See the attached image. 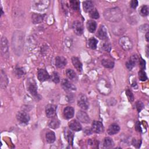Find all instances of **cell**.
Returning a JSON list of instances; mask_svg holds the SVG:
<instances>
[{
	"mask_svg": "<svg viewBox=\"0 0 149 149\" xmlns=\"http://www.w3.org/2000/svg\"><path fill=\"white\" fill-rule=\"evenodd\" d=\"M104 16L106 20L111 22H119L123 17L121 10L118 7L107 9L104 12Z\"/></svg>",
	"mask_w": 149,
	"mask_h": 149,
	"instance_id": "cell-1",
	"label": "cell"
},
{
	"mask_svg": "<svg viewBox=\"0 0 149 149\" xmlns=\"http://www.w3.org/2000/svg\"><path fill=\"white\" fill-rule=\"evenodd\" d=\"M119 44L121 47L125 51H129L132 49L133 44L130 39L128 37H122L119 40Z\"/></svg>",
	"mask_w": 149,
	"mask_h": 149,
	"instance_id": "cell-2",
	"label": "cell"
},
{
	"mask_svg": "<svg viewBox=\"0 0 149 149\" xmlns=\"http://www.w3.org/2000/svg\"><path fill=\"white\" fill-rule=\"evenodd\" d=\"M27 90H29L31 95L33 96L35 98H39L38 94L37 93V87L33 79L29 80L27 83Z\"/></svg>",
	"mask_w": 149,
	"mask_h": 149,
	"instance_id": "cell-3",
	"label": "cell"
},
{
	"mask_svg": "<svg viewBox=\"0 0 149 149\" xmlns=\"http://www.w3.org/2000/svg\"><path fill=\"white\" fill-rule=\"evenodd\" d=\"M1 54L4 57H8L9 56V49L8 45V41L6 37H3L1 41Z\"/></svg>",
	"mask_w": 149,
	"mask_h": 149,
	"instance_id": "cell-4",
	"label": "cell"
},
{
	"mask_svg": "<svg viewBox=\"0 0 149 149\" xmlns=\"http://www.w3.org/2000/svg\"><path fill=\"white\" fill-rule=\"evenodd\" d=\"M57 113V106L53 104H48L45 108V114L48 118H53L56 117Z\"/></svg>",
	"mask_w": 149,
	"mask_h": 149,
	"instance_id": "cell-5",
	"label": "cell"
},
{
	"mask_svg": "<svg viewBox=\"0 0 149 149\" xmlns=\"http://www.w3.org/2000/svg\"><path fill=\"white\" fill-rule=\"evenodd\" d=\"M78 105L79 107L84 110L89 108V102L87 97L84 95H80L78 100Z\"/></svg>",
	"mask_w": 149,
	"mask_h": 149,
	"instance_id": "cell-6",
	"label": "cell"
},
{
	"mask_svg": "<svg viewBox=\"0 0 149 149\" xmlns=\"http://www.w3.org/2000/svg\"><path fill=\"white\" fill-rule=\"evenodd\" d=\"M34 8L36 10L43 11L47 8L49 5V1H37L33 2Z\"/></svg>",
	"mask_w": 149,
	"mask_h": 149,
	"instance_id": "cell-7",
	"label": "cell"
},
{
	"mask_svg": "<svg viewBox=\"0 0 149 149\" xmlns=\"http://www.w3.org/2000/svg\"><path fill=\"white\" fill-rule=\"evenodd\" d=\"M91 130L96 133H101L104 131V126L100 121H94L92 124Z\"/></svg>",
	"mask_w": 149,
	"mask_h": 149,
	"instance_id": "cell-8",
	"label": "cell"
},
{
	"mask_svg": "<svg viewBox=\"0 0 149 149\" xmlns=\"http://www.w3.org/2000/svg\"><path fill=\"white\" fill-rule=\"evenodd\" d=\"M16 118H17V119L19 121V122L25 124H27L30 120L29 115L24 111L19 112L17 114Z\"/></svg>",
	"mask_w": 149,
	"mask_h": 149,
	"instance_id": "cell-9",
	"label": "cell"
},
{
	"mask_svg": "<svg viewBox=\"0 0 149 149\" xmlns=\"http://www.w3.org/2000/svg\"><path fill=\"white\" fill-rule=\"evenodd\" d=\"M37 78L40 82H43L46 80H48L49 78H50V76H49L48 72L45 69H40L38 71Z\"/></svg>",
	"mask_w": 149,
	"mask_h": 149,
	"instance_id": "cell-10",
	"label": "cell"
},
{
	"mask_svg": "<svg viewBox=\"0 0 149 149\" xmlns=\"http://www.w3.org/2000/svg\"><path fill=\"white\" fill-rule=\"evenodd\" d=\"M72 28L76 34L80 36L83 33V27L81 22L79 21H75L73 23Z\"/></svg>",
	"mask_w": 149,
	"mask_h": 149,
	"instance_id": "cell-11",
	"label": "cell"
},
{
	"mask_svg": "<svg viewBox=\"0 0 149 149\" xmlns=\"http://www.w3.org/2000/svg\"><path fill=\"white\" fill-rule=\"evenodd\" d=\"M76 117H77V118L79 119V121L83 123L87 124V123H89L90 121L89 115L84 111H78L77 113Z\"/></svg>",
	"mask_w": 149,
	"mask_h": 149,
	"instance_id": "cell-12",
	"label": "cell"
},
{
	"mask_svg": "<svg viewBox=\"0 0 149 149\" xmlns=\"http://www.w3.org/2000/svg\"><path fill=\"white\" fill-rule=\"evenodd\" d=\"M97 36L101 40H106L108 36L107 29L104 25H101L100 27H99L97 33Z\"/></svg>",
	"mask_w": 149,
	"mask_h": 149,
	"instance_id": "cell-13",
	"label": "cell"
},
{
	"mask_svg": "<svg viewBox=\"0 0 149 149\" xmlns=\"http://www.w3.org/2000/svg\"><path fill=\"white\" fill-rule=\"evenodd\" d=\"M75 110L72 107H67L64 110V116L67 119H69L74 116Z\"/></svg>",
	"mask_w": 149,
	"mask_h": 149,
	"instance_id": "cell-14",
	"label": "cell"
},
{
	"mask_svg": "<svg viewBox=\"0 0 149 149\" xmlns=\"http://www.w3.org/2000/svg\"><path fill=\"white\" fill-rule=\"evenodd\" d=\"M69 127L70 129L75 132H78L82 130V125L79 122L75 119L72 120L69 123Z\"/></svg>",
	"mask_w": 149,
	"mask_h": 149,
	"instance_id": "cell-15",
	"label": "cell"
},
{
	"mask_svg": "<svg viewBox=\"0 0 149 149\" xmlns=\"http://www.w3.org/2000/svg\"><path fill=\"white\" fill-rule=\"evenodd\" d=\"M67 60L63 57L58 56L56 58V66L58 68H63L67 65Z\"/></svg>",
	"mask_w": 149,
	"mask_h": 149,
	"instance_id": "cell-16",
	"label": "cell"
},
{
	"mask_svg": "<svg viewBox=\"0 0 149 149\" xmlns=\"http://www.w3.org/2000/svg\"><path fill=\"white\" fill-rule=\"evenodd\" d=\"M62 86L63 89L66 91H72L75 90V87L69 82V81L67 79H63L62 81Z\"/></svg>",
	"mask_w": 149,
	"mask_h": 149,
	"instance_id": "cell-17",
	"label": "cell"
},
{
	"mask_svg": "<svg viewBox=\"0 0 149 149\" xmlns=\"http://www.w3.org/2000/svg\"><path fill=\"white\" fill-rule=\"evenodd\" d=\"M138 61V58L136 56H133L126 63V67L129 71L132 70L133 68L135 67L137 61Z\"/></svg>",
	"mask_w": 149,
	"mask_h": 149,
	"instance_id": "cell-18",
	"label": "cell"
},
{
	"mask_svg": "<svg viewBox=\"0 0 149 149\" xmlns=\"http://www.w3.org/2000/svg\"><path fill=\"white\" fill-rule=\"evenodd\" d=\"M120 130V128L119 125L117 124H111L107 130V132L110 135H113L118 133Z\"/></svg>",
	"mask_w": 149,
	"mask_h": 149,
	"instance_id": "cell-19",
	"label": "cell"
},
{
	"mask_svg": "<svg viewBox=\"0 0 149 149\" xmlns=\"http://www.w3.org/2000/svg\"><path fill=\"white\" fill-rule=\"evenodd\" d=\"M83 10L86 12H90L92 10L94 9V5L91 1H85L83 2Z\"/></svg>",
	"mask_w": 149,
	"mask_h": 149,
	"instance_id": "cell-20",
	"label": "cell"
},
{
	"mask_svg": "<svg viewBox=\"0 0 149 149\" xmlns=\"http://www.w3.org/2000/svg\"><path fill=\"white\" fill-rule=\"evenodd\" d=\"M72 62L75 67V68L79 72H82V64L80 61L79 59L76 57H73L72 58Z\"/></svg>",
	"mask_w": 149,
	"mask_h": 149,
	"instance_id": "cell-21",
	"label": "cell"
},
{
	"mask_svg": "<svg viewBox=\"0 0 149 149\" xmlns=\"http://www.w3.org/2000/svg\"><path fill=\"white\" fill-rule=\"evenodd\" d=\"M45 15H40L37 14H33L32 15V22L34 24H38L40 23L43 22L44 18Z\"/></svg>",
	"mask_w": 149,
	"mask_h": 149,
	"instance_id": "cell-22",
	"label": "cell"
},
{
	"mask_svg": "<svg viewBox=\"0 0 149 149\" xmlns=\"http://www.w3.org/2000/svg\"><path fill=\"white\" fill-rule=\"evenodd\" d=\"M86 26L87 28V30L90 33H94L97 28V23L94 21L90 20L87 22Z\"/></svg>",
	"mask_w": 149,
	"mask_h": 149,
	"instance_id": "cell-23",
	"label": "cell"
},
{
	"mask_svg": "<svg viewBox=\"0 0 149 149\" xmlns=\"http://www.w3.org/2000/svg\"><path fill=\"white\" fill-rule=\"evenodd\" d=\"M60 125V122L59 120L57 118H56L54 117L53 118V119L48 123L49 127L54 129L58 128Z\"/></svg>",
	"mask_w": 149,
	"mask_h": 149,
	"instance_id": "cell-24",
	"label": "cell"
},
{
	"mask_svg": "<svg viewBox=\"0 0 149 149\" xmlns=\"http://www.w3.org/2000/svg\"><path fill=\"white\" fill-rule=\"evenodd\" d=\"M46 140L48 143H53L56 140V135L55 133L53 132H48L47 133L46 136Z\"/></svg>",
	"mask_w": 149,
	"mask_h": 149,
	"instance_id": "cell-25",
	"label": "cell"
},
{
	"mask_svg": "<svg viewBox=\"0 0 149 149\" xmlns=\"http://www.w3.org/2000/svg\"><path fill=\"white\" fill-rule=\"evenodd\" d=\"M102 65L106 68H113L114 67V62L113 60L109 59H104L102 60Z\"/></svg>",
	"mask_w": 149,
	"mask_h": 149,
	"instance_id": "cell-26",
	"label": "cell"
},
{
	"mask_svg": "<svg viewBox=\"0 0 149 149\" xmlns=\"http://www.w3.org/2000/svg\"><path fill=\"white\" fill-rule=\"evenodd\" d=\"M103 145L106 148H111L114 146V143L110 137H106L104 140Z\"/></svg>",
	"mask_w": 149,
	"mask_h": 149,
	"instance_id": "cell-27",
	"label": "cell"
},
{
	"mask_svg": "<svg viewBox=\"0 0 149 149\" xmlns=\"http://www.w3.org/2000/svg\"><path fill=\"white\" fill-rule=\"evenodd\" d=\"M98 41L95 38H91L88 41V46L92 49H95L97 48Z\"/></svg>",
	"mask_w": 149,
	"mask_h": 149,
	"instance_id": "cell-28",
	"label": "cell"
},
{
	"mask_svg": "<svg viewBox=\"0 0 149 149\" xmlns=\"http://www.w3.org/2000/svg\"><path fill=\"white\" fill-rule=\"evenodd\" d=\"M66 74L67 75V76L68 77V78L72 80H74L76 79L77 76L76 73L75 72V71L72 69H68L66 71Z\"/></svg>",
	"mask_w": 149,
	"mask_h": 149,
	"instance_id": "cell-29",
	"label": "cell"
},
{
	"mask_svg": "<svg viewBox=\"0 0 149 149\" xmlns=\"http://www.w3.org/2000/svg\"><path fill=\"white\" fill-rule=\"evenodd\" d=\"M65 135H66V137L68 140V141L69 144H71V145H72L73 144V133L72 132L68 130V131L66 132Z\"/></svg>",
	"mask_w": 149,
	"mask_h": 149,
	"instance_id": "cell-30",
	"label": "cell"
},
{
	"mask_svg": "<svg viewBox=\"0 0 149 149\" xmlns=\"http://www.w3.org/2000/svg\"><path fill=\"white\" fill-rule=\"evenodd\" d=\"M80 2L78 1H70V5L71 8L75 10V11H78L80 8Z\"/></svg>",
	"mask_w": 149,
	"mask_h": 149,
	"instance_id": "cell-31",
	"label": "cell"
},
{
	"mask_svg": "<svg viewBox=\"0 0 149 149\" xmlns=\"http://www.w3.org/2000/svg\"><path fill=\"white\" fill-rule=\"evenodd\" d=\"M89 15L90 18L95 19H97L99 18V17H100V15H99L98 11H97L96 9H94V8L89 12Z\"/></svg>",
	"mask_w": 149,
	"mask_h": 149,
	"instance_id": "cell-32",
	"label": "cell"
},
{
	"mask_svg": "<svg viewBox=\"0 0 149 149\" xmlns=\"http://www.w3.org/2000/svg\"><path fill=\"white\" fill-rule=\"evenodd\" d=\"M140 13L141 15L143 16H146L148 15V7L147 5H143L140 11Z\"/></svg>",
	"mask_w": 149,
	"mask_h": 149,
	"instance_id": "cell-33",
	"label": "cell"
},
{
	"mask_svg": "<svg viewBox=\"0 0 149 149\" xmlns=\"http://www.w3.org/2000/svg\"><path fill=\"white\" fill-rule=\"evenodd\" d=\"M139 78L141 81H146L147 79V76L144 70H140L139 72Z\"/></svg>",
	"mask_w": 149,
	"mask_h": 149,
	"instance_id": "cell-34",
	"label": "cell"
},
{
	"mask_svg": "<svg viewBox=\"0 0 149 149\" xmlns=\"http://www.w3.org/2000/svg\"><path fill=\"white\" fill-rule=\"evenodd\" d=\"M51 79L55 83H58L60 81V78L58 73L57 72H53V75L51 76Z\"/></svg>",
	"mask_w": 149,
	"mask_h": 149,
	"instance_id": "cell-35",
	"label": "cell"
},
{
	"mask_svg": "<svg viewBox=\"0 0 149 149\" xmlns=\"http://www.w3.org/2000/svg\"><path fill=\"white\" fill-rule=\"evenodd\" d=\"M15 74H16V75L18 77L21 78V76L24 75L25 72H24V71L23 70L22 68H16V69H15Z\"/></svg>",
	"mask_w": 149,
	"mask_h": 149,
	"instance_id": "cell-36",
	"label": "cell"
},
{
	"mask_svg": "<svg viewBox=\"0 0 149 149\" xmlns=\"http://www.w3.org/2000/svg\"><path fill=\"white\" fill-rule=\"evenodd\" d=\"M126 94L128 98V100L130 102H132L134 100V96L132 91H130L129 90H126Z\"/></svg>",
	"mask_w": 149,
	"mask_h": 149,
	"instance_id": "cell-37",
	"label": "cell"
},
{
	"mask_svg": "<svg viewBox=\"0 0 149 149\" xmlns=\"http://www.w3.org/2000/svg\"><path fill=\"white\" fill-rule=\"evenodd\" d=\"M136 108H137V110L138 111L139 113H140L141 111V110L144 107V104L142 102H137L136 104Z\"/></svg>",
	"mask_w": 149,
	"mask_h": 149,
	"instance_id": "cell-38",
	"label": "cell"
},
{
	"mask_svg": "<svg viewBox=\"0 0 149 149\" xmlns=\"http://www.w3.org/2000/svg\"><path fill=\"white\" fill-rule=\"evenodd\" d=\"M102 48L104 49L105 51H108V52H110V50H111V45L109 43H104L103 45V47Z\"/></svg>",
	"mask_w": 149,
	"mask_h": 149,
	"instance_id": "cell-39",
	"label": "cell"
},
{
	"mask_svg": "<svg viewBox=\"0 0 149 149\" xmlns=\"http://www.w3.org/2000/svg\"><path fill=\"white\" fill-rule=\"evenodd\" d=\"M140 67L141 70H144V69L146 68V62L142 58H141L140 60Z\"/></svg>",
	"mask_w": 149,
	"mask_h": 149,
	"instance_id": "cell-40",
	"label": "cell"
},
{
	"mask_svg": "<svg viewBox=\"0 0 149 149\" xmlns=\"http://www.w3.org/2000/svg\"><path fill=\"white\" fill-rule=\"evenodd\" d=\"M138 5V1H136V0H133V1H132L130 3V7L132 8L133 9H135Z\"/></svg>",
	"mask_w": 149,
	"mask_h": 149,
	"instance_id": "cell-41",
	"label": "cell"
},
{
	"mask_svg": "<svg viewBox=\"0 0 149 149\" xmlns=\"http://www.w3.org/2000/svg\"><path fill=\"white\" fill-rule=\"evenodd\" d=\"M135 129L138 132H141V127H140V124L139 121H137L136 124H135Z\"/></svg>",
	"mask_w": 149,
	"mask_h": 149,
	"instance_id": "cell-42",
	"label": "cell"
},
{
	"mask_svg": "<svg viewBox=\"0 0 149 149\" xmlns=\"http://www.w3.org/2000/svg\"><path fill=\"white\" fill-rule=\"evenodd\" d=\"M140 144H141V142H140V141H137L136 140H133V144L135 147H136L138 148L140 146Z\"/></svg>",
	"mask_w": 149,
	"mask_h": 149,
	"instance_id": "cell-43",
	"label": "cell"
},
{
	"mask_svg": "<svg viewBox=\"0 0 149 149\" xmlns=\"http://www.w3.org/2000/svg\"><path fill=\"white\" fill-rule=\"evenodd\" d=\"M146 39L147 40V41H148V32H147L146 34Z\"/></svg>",
	"mask_w": 149,
	"mask_h": 149,
	"instance_id": "cell-44",
	"label": "cell"
}]
</instances>
